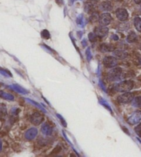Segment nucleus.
Here are the masks:
<instances>
[{
    "instance_id": "f257e3e1",
    "label": "nucleus",
    "mask_w": 141,
    "mask_h": 157,
    "mask_svg": "<svg viewBox=\"0 0 141 157\" xmlns=\"http://www.w3.org/2000/svg\"><path fill=\"white\" fill-rule=\"evenodd\" d=\"M134 87L133 82L131 80H125L121 82H119L115 86V89L118 92H128L132 90Z\"/></svg>"
},
{
    "instance_id": "f03ea898",
    "label": "nucleus",
    "mask_w": 141,
    "mask_h": 157,
    "mask_svg": "<svg viewBox=\"0 0 141 157\" xmlns=\"http://www.w3.org/2000/svg\"><path fill=\"white\" fill-rule=\"evenodd\" d=\"M121 72H122V69L120 67H113V69L108 72V80L110 81H115L119 79L121 76Z\"/></svg>"
},
{
    "instance_id": "7ed1b4c3",
    "label": "nucleus",
    "mask_w": 141,
    "mask_h": 157,
    "mask_svg": "<svg viewBox=\"0 0 141 157\" xmlns=\"http://www.w3.org/2000/svg\"><path fill=\"white\" fill-rule=\"evenodd\" d=\"M134 98V93L128 92H125L122 95L119 96L118 98V101L121 104H127L132 102Z\"/></svg>"
},
{
    "instance_id": "20e7f679",
    "label": "nucleus",
    "mask_w": 141,
    "mask_h": 157,
    "mask_svg": "<svg viewBox=\"0 0 141 157\" xmlns=\"http://www.w3.org/2000/svg\"><path fill=\"white\" fill-rule=\"evenodd\" d=\"M141 121V112L140 111H136L132 114L127 120V123L129 125H136Z\"/></svg>"
},
{
    "instance_id": "39448f33",
    "label": "nucleus",
    "mask_w": 141,
    "mask_h": 157,
    "mask_svg": "<svg viewBox=\"0 0 141 157\" xmlns=\"http://www.w3.org/2000/svg\"><path fill=\"white\" fill-rule=\"evenodd\" d=\"M112 16L111 15L108 13H105L102 14L100 16L99 22V24L102 26V27H106L108 24H110V22L112 21Z\"/></svg>"
},
{
    "instance_id": "423d86ee",
    "label": "nucleus",
    "mask_w": 141,
    "mask_h": 157,
    "mask_svg": "<svg viewBox=\"0 0 141 157\" xmlns=\"http://www.w3.org/2000/svg\"><path fill=\"white\" fill-rule=\"evenodd\" d=\"M103 64L107 68H113L117 65V59L114 56H107L103 59Z\"/></svg>"
},
{
    "instance_id": "0eeeda50",
    "label": "nucleus",
    "mask_w": 141,
    "mask_h": 157,
    "mask_svg": "<svg viewBox=\"0 0 141 157\" xmlns=\"http://www.w3.org/2000/svg\"><path fill=\"white\" fill-rule=\"evenodd\" d=\"M116 16L120 21H125L127 19L129 14L125 8H118L116 10Z\"/></svg>"
},
{
    "instance_id": "6e6552de",
    "label": "nucleus",
    "mask_w": 141,
    "mask_h": 157,
    "mask_svg": "<svg viewBox=\"0 0 141 157\" xmlns=\"http://www.w3.org/2000/svg\"><path fill=\"white\" fill-rule=\"evenodd\" d=\"M43 119H44V117H43V116L42 114L39 112H35L32 115L30 120H31L32 123L33 125H39L42 123Z\"/></svg>"
},
{
    "instance_id": "1a4fd4ad",
    "label": "nucleus",
    "mask_w": 141,
    "mask_h": 157,
    "mask_svg": "<svg viewBox=\"0 0 141 157\" xmlns=\"http://www.w3.org/2000/svg\"><path fill=\"white\" fill-rule=\"evenodd\" d=\"M108 31H109V29H108L107 27H96L94 30V33L96 35L97 37H99V38H103L107 36V34L108 33Z\"/></svg>"
},
{
    "instance_id": "9d476101",
    "label": "nucleus",
    "mask_w": 141,
    "mask_h": 157,
    "mask_svg": "<svg viewBox=\"0 0 141 157\" xmlns=\"http://www.w3.org/2000/svg\"><path fill=\"white\" fill-rule=\"evenodd\" d=\"M37 133L38 130H37L36 128H30L28 130H27V132L25 133V138H26L27 140H32V139L35 138L37 135Z\"/></svg>"
},
{
    "instance_id": "9b49d317",
    "label": "nucleus",
    "mask_w": 141,
    "mask_h": 157,
    "mask_svg": "<svg viewBox=\"0 0 141 157\" xmlns=\"http://www.w3.org/2000/svg\"><path fill=\"white\" fill-rule=\"evenodd\" d=\"M114 47L111 44H107V43H103L102 44L100 47V50L103 53H105V52H110L114 51Z\"/></svg>"
},
{
    "instance_id": "f8f14e48",
    "label": "nucleus",
    "mask_w": 141,
    "mask_h": 157,
    "mask_svg": "<svg viewBox=\"0 0 141 157\" xmlns=\"http://www.w3.org/2000/svg\"><path fill=\"white\" fill-rule=\"evenodd\" d=\"M42 132L43 134L49 136V135H51L52 133H53V128H52L51 126L48 123H43V125L42 127Z\"/></svg>"
},
{
    "instance_id": "ddd939ff",
    "label": "nucleus",
    "mask_w": 141,
    "mask_h": 157,
    "mask_svg": "<svg viewBox=\"0 0 141 157\" xmlns=\"http://www.w3.org/2000/svg\"><path fill=\"white\" fill-rule=\"evenodd\" d=\"M113 56L116 59L123 60L127 57V53L122 50H115L113 51Z\"/></svg>"
},
{
    "instance_id": "4468645a",
    "label": "nucleus",
    "mask_w": 141,
    "mask_h": 157,
    "mask_svg": "<svg viewBox=\"0 0 141 157\" xmlns=\"http://www.w3.org/2000/svg\"><path fill=\"white\" fill-rule=\"evenodd\" d=\"M100 8L103 11H110L112 10V5L110 1H103L100 5Z\"/></svg>"
},
{
    "instance_id": "2eb2a0df",
    "label": "nucleus",
    "mask_w": 141,
    "mask_h": 157,
    "mask_svg": "<svg viewBox=\"0 0 141 157\" xmlns=\"http://www.w3.org/2000/svg\"><path fill=\"white\" fill-rule=\"evenodd\" d=\"M6 116H7V110H6V106L1 104L0 105V120L1 121H5Z\"/></svg>"
},
{
    "instance_id": "dca6fc26",
    "label": "nucleus",
    "mask_w": 141,
    "mask_h": 157,
    "mask_svg": "<svg viewBox=\"0 0 141 157\" xmlns=\"http://www.w3.org/2000/svg\"><path fill=\"white\" fill-rule=\"evenodd\" d=\"M0 98H3L4 100H10V101H12V100H15V97L13 95L10 94V93L4 92L3 91H0Z\"/></svg>"
},
{
    "instance_id": "f3484780",
    "label": "nucleus",
    "mask_w": 141,
    "mask_h": 157,
    "mask_svg": "<svg viewBox=\"0 0 141 157\" xmlns=\"http://www.w3.org/2000/svg\"><path fill=\"white\" fill-rule=\"evenodd\" d=\"M94 5L92 2H88L85 4L84 10L87 13H94Z\"/></svg>"
},
{
    "instance_id": "a211bd4d",
    "label": "nucleus",
    "mask_w": 141,
    "mask_h": 157,
    "mask_svg": "<svg viewBox=\"0 0 141 157\" xmlns=\"http://www.w3.org/2000/svg\"><path fill=\"white\" fill-rule=\"evenodd\" d=\"M137 40V36L134 32H130L127 36V41L129 43H133Z\"/></svg>"
},
{
    "instance_id": "6ab92c4d",
    "label": "nucleus",
    "mask_w": 141,
    "mask_h": 157,
    "mask_svg": "<svg viewBox=\"0 0 141 157\" xmlns=\"http://www.w3.org/2000/svg\"><path fill=\"white\" fill-rule=\"evenodd\" d=\"M134 24L135 26L136 30L138 31L141 32V18L139 17H136L134 18Z\"/></svg>"
},
{
    "instance_id": "aec40b11",
    "label": "nucleus",
    "mask_w": 141,
    "mask_h": 157,
    "mask_svg": "<svg viewBox=\"0 0 141 157\" xmlns=\"http://www.w3.org/2000/svg\"><path fill=\"white\" fill-rule=\"evenodd\" d=\"M12 88L14 89L15 91H16L18 93H23V94H25V93H27L28 91L26 90L25 89H23V87H20L18 84H13V85L12 86Z\"/></svg>"
},
{
    "instance_id": "412c9836",
    "label": "nucleus",
    "mask_w": 141,
    "mask_h": 157,
    "mask_svg": "<svg viewBox=\"0 0 141 157\" xmlns=\"http://www.w3.org/2000/svg\"><path fill=\"white\" fill-rule=\"evenodd\" d=\"M99 18H100V16L99 15L98 13L94 12V13H92V15H91L90 17V21L92 23H95V22H96V21H99Z\"/></svg>"
},
{
    "instance_id": "4be33fe9",
    "label": "nucleus",
    "mask_w": 141,
    "mask_h": 157,
    "mask_svg": "<svg viewBox=\"0 0 141 157\" xmlns=\"http://www.w3.org/2000/svg\"><path fill=\"white\" fill-rule=\"evenodd\" d=\"M132 105L136 107H141V96H138L134 98V100H132Z\"/></svg>"
},
{
    "instance_id": "5701e85b",
    "label": "nucleus",
    "mask_w": 141,
    "mask_h": 157,
    "mask_svg": "<svg viewBox=\"0 0 141 157\" xmlns=\"http://www.w3.org/2000/svg\"><path fill=\"white\" fill-rule=\"evenodd\" d=\"M88 38L91 42H95L97 40V36L94 33H90L88 35Z\"/></svg>"
},
{
    "instance_id": "b1692460",
    "label": "nucleus",
    "mask_w": 141,
    "mask_h": 157,
    "mask_svg": "<svg viewBox=\"0 0 141 157\" xmlns=\"http://www.w3.org/2000/svg\"><path fill=\"white\" fill-rule=\"evenodd\" d=\"M42 37L43 38L45 39V40H48V39L50 38V33L47 30L45 29V30H43L42 31Z\"/></svg>"
},
{
    "instance_id": "393cba45",
    "label": "nucleus",
    "mask_w": 141,
    "mask_h": 157,
    "mask_svg": "<svg viewBox=\"0 0 141 157\" xmlns=\"http://www.w3.org/2000/svg\"><path fill=\"white\" fill-rule=\"evenodd\" d=\"M0 73L2 74V75L6 76V77H8V76H11V73H10L9 71L7 70H4V69H0Z\"/></svg>"
},
{
    "instance_id": "a878e982",
    "label": "nucleus",
    "mask_w": 141,
    "mask_h": 157,
    "mask_svg": "<svg viewBox=\"0 0 141 157\" xmlns=\"http://www.w3.org/2000/svg\"><path fill=\"white\" fill-rule=\"evenodd\" d=\"M134 130H135V132L138 136L141 137V123H140L139 125L136 126L134 129Z\"/></svg>"
},
{
    "instance_id": "bb28decb",
    "label": "nucleus",
    "mask_w": 141,
    "mask_h": 157,
    "mask_svg": "<svg viewBox=\"0 0 141 157\" xmlns=\"http://www.w3.org/2000/svg\"><path fill=\"white\" fill-rule=\"evenodd\" d=\"M112 39L114 40H118V37L116 36V35H113V36H112Z\"/></svg>"
},
{
    "instance_id": "cd10ccee",
    "label": "nucleus",
    "mask_w": 141,
    "mask_h": 157,
    "mask_svg": "<svg viewBox=\"0 0 141 157\" xmlns=\"http://www.w3.org/2000/svg\"><path fill=\"white\" fill-rule=\"evenodd\" d=\"M134 1H135L136 4H139L141 3V0H134Z\"/></svg>"
},
{
    "instance_id": "c85d7f7f",
    "label": "nucleus",
    "mask_w": 141,
    "mask_h": 157,
    "mask_svg": "<svg viewBox=\"0 0 141 157\" xmlns=\"http://www.w3.org/2000/svg\"><path fill=\"white\" fill-rule=\"evenodd\" d=\"M90 1L91 2H97V1H99V0H90Z\"/></svg>"
},
{
    "instance_id": "c756f323",
    "label": "nucleus",
    "mask_w": 141,
    "mask_h": 157,
    "mask_svg": "<svg viewBox=\"0 0 141 157\" xmlns=\"http://www.w3.org/2000/svg\"><path fill=\"white\" fill-rule=\"evenodd\" d=\"M1 149H2V144H1V141H0V151H1Z\"/></svg>"
},
{
    "instance_id": "7c9ffc66",
    "label": "nucleus",
    "mask_w": 141,
    "mask_h": 157,
    "mask_svg": "<svg viewBox=\"0 0 141 157\" xmlns=\"http://www.w3.org/2000/svg\"><path fill=\"white\" fill-rule=\"evenodd\" d=\"M70 1H72V0H70Z\"/></svg>"
}]
</instances>
